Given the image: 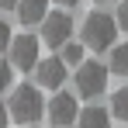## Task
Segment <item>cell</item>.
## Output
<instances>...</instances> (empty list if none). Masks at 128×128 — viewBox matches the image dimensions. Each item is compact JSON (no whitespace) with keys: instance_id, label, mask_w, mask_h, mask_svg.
I'll use <instances>...</instances> for the list:
<instances>
[{"instance_id":"obj_14","label":"cell","mask_w":128,"mask_h":128,"mask_svg":"<svg viewBox=\"0 0 128 128\" xmlns=\"http://www.w3.org/2000/svg\"><path fill=\"white\" fill-rule=\"evenodd\" d=\"M114 21H118V28H121V31H128V0H121V4H118Z\"/></svg>"},{"instance_id":"obj_1","label":"cell","mask_w":128,"mask_h":128,"mask_svg":"<svg viewBox=\"0 0 128 128\" xmlns=\"http://www.w3.org/2000/svg\"><path fill=\"white\" fill-rule=\"evenodd\" d=\"M7 111L18 125H35L45 118V100H42V90L38 83H21L10 90V100H7Z\"/></svg>"},{"instance_id":"obj_4","label":"cell","mask_w":128,"mask_h":128,"mask_svg":"<svg viewBox=\"0 0 128 128\" xmlns=\"http://www.w3.org/2000/svg\"><path fill=\"white\" fill-rule=\"evenodd\" d=\"M7 62L14 66V69H21V73H35V66H38V38H35V35L10 38V45H7Z\"/></svg>"},{"instance_id":"obj_18","label":"cell","mask_w":128,"mask_h":128,"mask_svg":"<svg viewBox=\"0 0 128 128\" xmlns=\"http://www.w3.org/2000/svg\"><path fill=\"white\" fill-rule=\"evenodd\" d=\"M56 4H59V7H66V10H69V7H76V4H80V0H56Z\"/></svg>"},{"instance_id":"obj_5","label":"cell","mask_w":128,"mask_h":128,"mask_svg":"<svg viewBox=\"0 0 128 128\" xmlns=\"http://www.w3.org/2000/svg\"><path fill=\"white\" fill-rule=\"evenodd\" d=\"M45 118H48V125H56V128H69L80 118V100L73 94H66V90H56V97L45 107Z\"/></svg>"},{"instance_id":"obj_7","label":"cell","mask_w":128,"mask_h":128,"mask_svg":"<svg viewBox=\"0 0 128 128\" xmlns=\"http://www.w3.org/2000/svg\"><path fill=\"white\" fill-rule=\"evenodd\" d=\"M66 69H69V66H66L59 56L38 59V66H35V80H38V86H45V90H59V86L66 83Z\"/></svg>"},{"instance_id":"obj_2","label":"cell","mask_w":128,"mask_h":128,"mask_svg":"<svg viewBox=\"0 0 128 128\" xmlns=\"http://www.w3.org/2000/svg\"><path fill=\"white\" fill-rule=\"evenodd\" d=\"M118 21L104 14V10H94V14H86L83 21V45L86 48H94V52H111V45L118 42Z\"/></svg>"},{"instance_id":"obj_19","label":"cell","mask_w":128,"mask_h":128,"mask_svg":"<svg viewBox=\"0 0 128 128\" xmlns=\"http://www.w3.org/2000/svg\"><path fill=\"white\" fill-rule=\"evenodd\" d=\"M97 4H111V0H97Z\"/></svg>"},{"instance_id":"obj_17","label":"cell","mask_w":128,"mask_h":128,"mask_svg":"<svg viewBox=\"0 0 128 128\" xmlns=\"http://www.w3.org/2000/svg\"><path fill=\"white\" fill-rule=\"evenodd\" d=\"M18 7V0H0V10H14Z\"/></svg>"},{"instance_id":"obj_8","label":"cell","mask_w":128,"mask_h":128,"mask_svg":"<svg viewBox=\"0 0 128 128\" xmlns=\"http://www.w3.org/2000/svg\"><path fill=\"white\" fill-rule=\"evenodd\" d=\"M14 10H18V21L31 28V24H42V21H45L48 4H45V0H18V7H14Z\"/></svg>"},{"instance_id":"obj_3","label":"cell","mask_w":128,"mask_h":128,"mask_svg":"<svg viewBox=\"0 0 128 128\" xmlns=\"http://www.w3.org/2000/svg\"><path fill=\"white\" fill-rule=\"evenodd\" d=\"M76 97H86V100H94V97H100L107 90V66H100L97 59H83V62L76 66Z\"/></svg>"},{"instance_id":"obj_16","label":"cell","mask_w":128,"mask_h":128,"mask_svg":"<svg viewBox=\"0 0 128 128\" xmlns=\"http://www.w3.org/2000/svg\"><path fill=\"white\" fill-rule=\"evenodd\" d=\"M7 121H10V111H7V104H0V128H7Z\"/></svg>"},{"instance_id":"obj_11","label":"cell","mask_w":128,"mask_h":128,"mask_svg":"<svg viewBox=\"0 0 128 128\" xmlns=\"http://www.w3.org/2000/svg\"><path fill=\"white\" fill-rule=\"evenodd\" d=\"M83 52H86L83 42H73V38H69V42L59 48V59H62L66 66H80V62H83Z\"/></svg>"},{"instance_id":"obj_10","label":"cell","mask_w":128,"mask_h":128,"mask_svg":"<svg viewBox=\"0 0 128 128\" xmlns=\"http://www.w3.org/2000/svg\"><path fill=\"white\" fill-rule=\"evenodd\" d=\"M107 73H114V76H125L128 80V42L125 45H111V59H107Z\"/></svg>"},{"instance_id":"obj_9","label":"cell","mask_w":128,"mask_h":128,"mask_svg":"<svg viewBox=\"0 0 128 128\" xmlns=\"http://www.w3.org/2000/svg\"><path fill=\"white\" fill-rule=\"evenodd\" d=\"M76 128H111V111L104 107H86L76 118Z\"/></svg>"},{"instance_id":"obj_15","label":"cell","mask_w":128,"mask_h":128,"mask_svg":"<svg viewBox=\"0 0 128 128\" xmlns=\"http://www.w3.org/2000/svg\"><path fill=\"white\" fill-rule=\"evenodd\" d=\"M10 38H14V35H10V28H7V21L0 18V52H7V45H10Z\"/></svg>"},{"instance_id":"obj_13","label":"cell","mask_w":128,"mask_h":128,"mask_svg":"<svg viewBox=\"0 0 128 128\" xmlns=\"http://www.w3.org/2000/svg\"><path fill=\"white\" fill-rule=\"evenodd\" d=\"M10 83H14V66L0 59V94H7V90H10Z\"/></svg>"},{"instance_id":"obj_6","label":"cell","mask_w":128,"mask_h":128,"mask_svg":"<svg viewBox=\"0 0 128 128\" xmlns=\"http://www.w3.org/2000/svg\"><path fill=\"white\" fill-rule=\"evenodd\" d=\"M69 38H73V18H69L66 10L45 14V21H42V42L48 45V48H62Z\"/></svg>"},{"instance_id":"obj_12","label":"cell","mask_w":128,"mask_h":128,"mask_svg":"<svg viewBox=\"0 0 128 128\" xmlns=\"http://www.w3.org/2000/svg\"><path fill=\"white\" fill-rule=\"evenodd\" d=\"M111 118H118V121H128V86L121 90H114V97H111Z\"/></svg>"}]
</instances>
